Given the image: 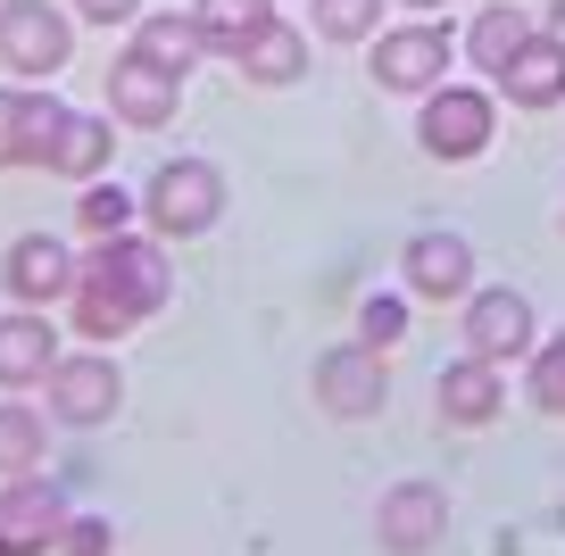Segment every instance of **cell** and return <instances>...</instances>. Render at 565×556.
<instances>
[{
	"instance_id": "1",
	"label": "cell",
	"mask_w": 565,
	"mask_h": 556,
	"mask_svg": "<svg viewBox=\"0 0 565 556\" xmlns=\"http://www.w3.org/2000/svg\"><path fill=\"white\" fill-rule=\"evenodd\" d=\"M167 291H175V275H167L159 233H108V242L84 249L67 308H75V324H84V341H125L134 324H150V316L167 308Z\"/></svg>"
},
{
	"instance_id": "2",
	"label": "cell",
	"mask_w": 565,
	"mask_h": 556,
	"mask_svg": "<svg viewBox=\"0 0 565 556\" xmlns=\"http://www.w3.org/2000/svg\"><path fill=\"white\" fill-rule=\"evenodd\" d=\"M141 216L159 242H200V233L225 216V174L209 158H167L150 183H141Z\"/></svg>"
},
{
	"instance_id": "3",
	"label": "cell",
	"mask_w": 565,
	"mask_h": 556,
	"mask_svg": "<svg viewBox=\"0 0 565 556\" xmlns=\"http://www.w3.org/2000/svg\"><path fill=\"white\" fill-rule=\"evenodd\" d=\"M491 92H475V84H433L424 92V117H416V141L441 167H466V158H482L491 150Z\"/></svg>"
},
{
	"instance_id": "4",
	"label": "cell",
	"mask_w": 565,
	"mask_h": 556,
	"mask_svg": "<svg viewBox=\"0 0 565 556\" xmlns=\"http://www.w3.org/2000/svg\"><path fill=\"white\" fill-rule=\"evenodd\" d=\"M383 399H391V365H383L374 341H341V349L317 357V407L324 416L366 424V416H383Z\"/></svg>"
},
{
	"instance_id": "5",
	"label": "cell",
	"mask_w": 565,
	"mask_h": 556,
	"mask_svg": "<svg viewBox=\"0 0 565 556\" xmlns=\"http://www.w3.org/2000/svg\"><path fill=\"white\" fill-rule=\"evenodd\" d=\"M75 58V18L51 0H0V67L9 75H58Z\"/></svg>"
},
{
	"instance_id": "6",
	"label": "cell",
	"mask_w": 565,
	"mask_h": 556,
	"mask_svg": "<svg viewBox=\"0 0 565 556\" xmlns=\"http://www.w3.org/2000/svg\"><path fill=\"white\" fill-rule=\"evenodd\" d=\"M117 407H125L117 357H100V349H75V357L51 365V424H75V432H92V424H108Z\"/></svg>"
},
{
	"instance_id": "7",
	"label": "cell",
	"mask_w": 565,
	"mask_h": 556,
	"mask_svg": "<svg viewBox=\"0 0 565 556\" xmlns=\"http://www.w3.org/2000/svg\"><path fill=\"white\" fill-rule=\"evenodd\" d=\"M67 490L42 482V473H9V490H0V548L9 556H51L58 532H67Z\"/></svg>"
},
{
	"instance_id": "8",
	"label": "cell",
	"mask_w": 565,
	"mask_h": 556,
	"mask_svg": "<svg viewBox=\"0 0 565 556\" xmlns=\"http://www.w3.org/2000/svg\"><path fill=\"white\" fill-rule=\"evenodd\" d=\"M449 532V490L441 482H391L383 506H374V539H383V556H424L441 548Z\"/></svg>"
},
{
	"instance_id": "9",
	"label": "cell",
	"mask_w": 565,
	"mask_h": 556,
	"mask_svg": "<svg viewBox=\"0 0 565 556\" xmlns=\"http://www.w3.org/2000/svg\"><path fill=\"white\" fill-rule=\"evenodd\" d=\"M175 108H183V75L175 67H159V58H141V51H125L117 67H108V117H117V125L159 133Z\"/></svg>"
},
{
	"instance_id": "10",
	"label": "cell",
	"mask_w": 565,
	"mask_h": 556,
	"mask_svg": "<svg viewBox=\"0 0 565 556\" xmlns=\"http://www.w3.org/2000/svg\"><path fill=\"white\" fill-rule=\"evenodd\" d=\"M374 84L383 92L449 84V34L441 25H391V34H374Z\"/></svg>"
},
{
	"instance_id": "11",
	"label": "cell",
	"mask_w": 565,
	"mask_h": 556,
	"mask_svg": "<svg viewBox=\"0 0 565 556\" xmlns=\"http://www.w3.org/2000/svg\"><path fill=\"white\" fill-rule=\"evenodd\" d=\"M75 249L67 242H51V233H25V242H9L0 249V282H9V299L18 308H51V299H67L75 291Z\"/></svg>"
},
{
	"instance_id": "12",
	"label": "cell",
	"mask_w": 565,
	"mask_h": 556,
	"mask_svg": "<svg viewBox=\"0 0 565 556\" xmlns=\"http://www.w3.org/2000/svg\"><path fill=\"white\" fill-rule=\"evenodd\" d=\"M541 341V324H532V299L508 291V282H491V291H466V349L491 365H508L515 349Z\"/></svg>"
},
{
	"instance_id": "13",
	"label": "cell",
	"mask_w": 565,
	"mask_h": 556,
	"mask_svg": "<svg viewBox=\"0 0 565 556\" xmlns=\"http://www.w3.org/2000/svg\"><path fill=\"white\" fill-rule=\"evenodd\" d=\"M399 282L416 299H466L475 291V249H466V233H416V242L399 249Z\"/></svg>"
},
{
	"instance_id": "14",
	"label": "cell",
	"mask_w": 565,
	"mask_h": 556,
	"mask_svg": "<svg viewBox=\"0 0 565 556\" xmlns=\"http://www.w3.org/2000/svg\"><path fill=\"white\" fill-rule=\"evenodd\" d=\"M433 407H441V424H458V432H482L491 416H508V383H499L491 357H475V349H466L458 365H441Z\"/></svg>"
},
{
	"instance_id": "15",
	"label": "cell",
	"mask_w": 565,
	"mask_h": 556,
	"mask_svg": "<svg viewBox=\"0 0 565 556\" xmlns=\"http://www.w3.org/2000/svg\"><path fill=\"white\" fill-rule=\"evenodd\" d=\"M51 349H58V332H51V316L42 308H18V316H0V391H25V383H51Z\"/></svg>"
},
{
	"instance_id": "16",
	"label": "cell",
	"mask_w": 565,
	"mask_h": 556,
	"mask_svg": "<svg viewBox=\"0 0 565 556\" xmlns=\"http://www.w3.org/2000/svg\"><path fill=\"white\" fill-rule=\"evenodd\" d=\"M233 67H242V84H266V92H275V84H300V75H308V34L291 18H266L258 34L233 51Z\"/></svg>"
},
{
	"instance_id": "17",
	"label": "cell",
	"mask_w": 565,
	"mask_h": 556,
	"mask_svg": "<svg viewBox=\"0 0 565 556\" xmlns=\"http://www.w3.org/2000/svg\"><path fill=\"white\" fill-rule=\"evenodd\" d=\"M499 92H508L515 108H557V100H565V42H557V34H532L524 51L508 58Z\"/></svg>"
},
{
	"instance_id": "18",
	"label": "cell",
	"mask_w": 565,
	"mask_h": 556,
	"mask_svg": "<svg viewBox=\"0 0 565 556\" xmlns=\"http://www.w3.org/2000/svg\"><path fill=\"white\" fill-rule=\"evenodd\" d=\"M108 150H117V117H67V133H58V150H51V167H42V174L100 183V174H108Z\"/></svg>"
},
{
	"instance_id": "19",
	"label": "cell",
	"mask_w": 565,
	"mask_h": 556,
	"mask_svg": "<svg viewBox=\"0 0 565 556\" xmlns=\"http://www.w3.org/2000/svg\"><path fill=\"white\" fill-rule=\"evenodd\" d=\"M134 51L159 58V67H175V75H192L200 58H209V34H200L192 9H175V18H134Z\"/></svg>"
},
{
	"instance_id": "20",
	"label": "cell",
	"mask_w": 565,
	"mask_h": 556,
	"mask_svg": "<svg viewBox=\"0 0 565 556\" xmlns=\"http://www.w3.org/2000/svg\"><path fill=\"white\" fill-rule=\"evenodd\" d=\"M532 34H541V25H532L524 9H508V0H499V9H482V18H475V34H466V58H475L482 75H508V58L524 51Z\"/></svg>"
},
{
	"instance_id": "21",
	"label": "cell",
	"mask_w": 565,
	"mask_h": 556,
	"mask_svg": "<svg viewBox=\"0 0 565 556\" xmlns=\"http://www.w3.org/2000/svg\"><path fill=\"white\" fill-rule=\"evenodd\" d=\"M42 449H51V416L25 407V399H0V482H9V473H34Z\"/></svg>"
},
{
	"instance_id": "22",
	"label": "cell",
	"mask_w": 565,
	"mask_h": 556,
	"mask_svg": "<svg viewBox=\"0 0 565 556\" xmlns=\"http://www.w3.org/2000/svg\"><path fill=\"white\" fill-rule=\"evenodd\" d=\"M67 117H75V108L58 100V92H25V108H18V167H51Z\"/></svg>"
},
{
	"instance_id": "23",
	"label": "cell",
	"mask_w": 565,
	"mask_h": 556,
	"mask_svg": "<svg viewBox=\"0 0 565 556\" xmlns=\"http://www.w3.org/2000/svg\"><path fill=\"white\" fill-rule=\"evenodd\" d=\"M192 18H200V34H209V51L233 58L266 18H275V0H192Z\"/></svg>"
},
{
	"instance_id": "24",
	"label": "cell",
	"mask_w": 565,
	"mask_h": 556,
	"mask_svg": "<svg viewBox=\"0 0 565 556\" xmlns=\"http://www.w3.org/2000/svg\"><path fill=\"white\" fill-rule=\"evenodd\" d=\"M134 192H125V183H84V192H75V233H84V242H108V233H134Z\"/></svg>"
},
{
	"instance_id": "25",
	"label": "cell",
	"mask_w": 565,
	"mask_h": 556,
	"mask_svg": "<svg viewBox=\"0 0 565 556\" xmlns=\"http://www.w3.org/2000/svg\"><path fill=\"white\" fill-rule=\"evenodd\" d=\"M524 399L541 416H565V332L557 341H532V365H524Z\"/></svg>"
},
{
	"instance_id": "26",
	"label": "cell",
	"mask_w": 565,
	"mask_h": 556,
	"mask_svg": "<svg viewBox=\"0 0 565 556\" xmlns=\"http://www.w3.org/2000/svg\"><path fill=\"white\" fill-rule=\"evenodd\" d=\"M383 25V0H317V34L324 42H366Z\"/></svg>"
},
{
	"instance_id": "27",
	"label": "cell",
	"mask_w": 565,
	"mask_h": 556,
	"mask_svg": "<svg viewBox=\"0 0 565 556\" xmlns=\"http://www.w3.org/2000/svg\"><path fill=\"white\" fill-rule=\"evenodd\" d=\"M407 332V299H391V291H374L366 308H358V341H374V349H391Z\"/></svg>"
},
{
	"instance_id": "28",
	"label": "cell",
	"mask_w": 565,
	"mask_h": 556,
	"mask_svg": "<svg viewBox=\"0 0 565 556\" xmlns=\"http://www.w3.org/2000/svg\"><path fill=\"white\" fill-rule=\"evenodd\" d=\"M108 548H117V532H108L100 515H67V532H58L51 556H108Z\"/></svg>"
},
{
	"instance_id": "29",
	"label": "cell",
	"mask_w": 565,
	"mask_h": 556,
	"mask_svg": "<svg viewBox=\"0 0 565 556\" xmlns=\"http://www.w3.org/2000/svg\"><path fill=\"white\" fill-rule=\"evenodd\" d=\"M84 25H117V18H141V0H67Z\"/></svg>"
},
{
	"instance_id": "30",
	"label": "cell",
	"mask_w": 565,
	"mask_h": 556,
	"mask_svg": "<svg viewBox=\"0 0 565 556\" xmlns=\"http://www.w3.org/2000/svg\"><path fill=\"white\" fill-rule=\"evenodd\" d=\"M18 108L25 92H0V167H18Z\"/></svg>"
},
{
	"instance_id": "31",
	"label": "cell",
	"mask_w": 565,
	"mask_h": 556,
	"mask_svg": "<svg viewBox=\"0 0 565 556\" xmlns=\"http://www.w3.org/2000/svg\"><path fill=\"white\" fill-rule=\"evenodd\" d=\"M541 34H557V42H565V0H557V9L541 18Z\"/></svg>"
},
{
	"instance_id": "32",
	"label": "cell",
	"mask_w": 565,
	"mask_h": 556,
	"mask_svg": "<svg viewBox=\"0 0 565 556\" xmlns=\"http://www.w3.org/2000/svg\"><path fill=\"white\" fill-rule=\"evenodd\" d=\"M407 9H441V0H407Z\"/></svg>"
},
{
	"instance_id": "33",
	"label": "cell",
	"mask_w": 565,
	"mask_h": 556,
	"mask_svg": "<svg viewBox=\"0 0 565 556\" xmlns=\"http://www.w3.org/2000/svg\"><path fill=\"white\" fill-rule=\"evenodd\" d=\"M0 556H9V548H0Z\"/></svg>"
}]
</instances>
